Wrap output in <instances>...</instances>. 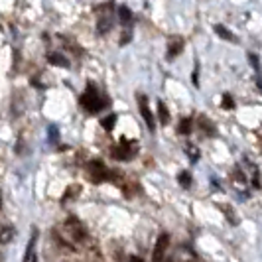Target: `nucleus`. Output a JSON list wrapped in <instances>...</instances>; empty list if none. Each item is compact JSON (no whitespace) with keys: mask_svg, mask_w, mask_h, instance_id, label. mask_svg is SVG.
Wrapping results in <instances>:
<instances>
[{"mask_svg":"<svg viewBox=\"0 0 262 262\" xmlns=\"http://www.w3.org/2000/svg\"><path fill=\"white\" fill-rule=\"evenodd\" d=\"M105 99L101 97V93L97 91V87L95 85H89L85 93H83V97H81V106L87 111V113H91V115H97L99 111H103L105 108Z\"/></svg>","mask_w":262,"mask_h":262,"instance_id":"obj_1","label":"nucleus"},{"mask_svg":"<svg viewBox=\"0 0 262 262\" xmlns=\"http://www.w3.org/2000/svg\"><path fill=\"white\" fill-rule=\"evenodd\" d=\"M136 152H138L136 140H124V138H120V142L111 150V154H113L115 160H132V156Z\"/></svg>","mask_w":262,"mask_h":262,"instance_id":"obj_2","label":"nucleus"},{"mask_svg":"<svg viewBox=\"0 0 262 262\" xmlns=\"http://www.w3.org/2000/svg\"><path fill=\"white\" fill-rule=\"evenodd\" d=\"M108 178L111 176H108V170L105 168V164L101 160H93L91 164H89V180L95 182V184H101V182H105Z\"/></svg>","mask_w":262,"mask_h":262,"instance_id":"obj_3","label":"nucleus"},{"mask_svg":"<svg viewBox=\"0 0 262 262\" xmlns=\"http://www.w3.org/2000/svg\"><path fill=\"white\" fill-rule=\"evenodd\" d=\"M66 231L69 233V236L75 241V243H81V241H85V236H87V231H85V227L79 223V219L75 217H69L66 221Z\"/></svg>","mask_w":262,"mask_h":262,"instance_id":"obj_4","label":"nucleus"},{"mask_svg":"<svg viewBox=\"0 0 262 262\" xmlns=\"http://www.w3.org/2000/svg\"><path fill=\"white\" fill-rule=\"evenodd\" d=\"M168 247H170V235H168V233H162V235L158 236L156 245H154V252H152V262H164Z\"/></svg>","mask_w":262,"mask_h":262,"instance_id":"obj_5","label":"nucleus"},{"mask_svg":"<svg viewBox=\"0 0 262 262\" xmlns=\"http://www.w3.org/2000/svg\"><path fill=\"white\" fill-rule=\"evenodd\" d=\"M138 105H140V113H142V117H144L148 128L154 130V115H152V111H150V106H148V97L142 95V93L138 95Z\"/></svg>","mask_w":262,"mask_h":262,"instance_id":"obj_6","label":"nucleus"},{"mask_svg":"<svg viewBox=\"0 0 262 262\" xmlns=\"http://www.w3.org/2000/svg\"><path fill=\"white\" fill-rule=\"evenodd\" d=\"M182 50H184V39H180V38L171 39L170 43H168V59L176 57V55H180Z\"/></svg>","mask_w":262,"mask_h":262,"instance_id":"obj_7","label":"nucleus"},{"mask_svg":"<svg viewBox=\"0 0 262 262\" xmlns=\"http://www.w3.org/2000/svg\"><path fill=\"white\" fill-rule=\"evenodd\" d=\"M48 59H50V63H53V66L69 67V63H67V59L63 57V55H59V53H50V55H48Z\"/></svg>","mask_w":262,"mask_h":262,"instance_id":"obj_8","label":"nucleus"},{"mask_svg":"<svg viewBox=\"0 0 262 262\" xmlns=\"http://www.w3.org/2000/svg\"><path fill=\"white\" fill-rule=\"evenodd\" d=\"M158 117H160V122L162 124H168L170 122V115H168V108H166V105L160 101L158 103Z\"/></svg>","mask_w":262,"mask_h":262,"instance_id":"obj_9","label":"nucleus"},{"mask_svg":"<svg viewBox=\"0 0 262 262\" xmlns=\"http://www.w3.org/2000/svg\"><path fill=\"white\" fill-rule=\"evenodd\" d=\"M118 18H120V22H122V24H130L132 12L126 8V6H120V8H118Z\"/></svg>","mask_w":262,"mask_h":262,"instance_id":"obj_10","label":"nucleus"},{"mask_svg":"<svg viewBox=\"0 0 262 262\" xmlns=\"http://www.w3.org/2000/svg\"><path fill=\"white\" fill-rule=\"evenodd\" d=\"M12 238H14V231L10 229V227H4V229L0 231V243L6 245V243H10Z\"/></svg>","mask_w":262,"mask_h":262,"instance_id":"obj_11","label":"nucleus"},{"mask_svg":"<svg viewBox=\"0 0 262 262\" xmlns=\"http://www.w3.org/2000/svg\"><path fill=\"white\" fill-rule=\"evenodd\" d=\"M117 124V115H108V117L103 118V128L105 130H113Z\"/></svg>","mask_w":262,"mask_h":262,"instance_id":"obj_12","label":"nucleus"},{"mask_svg":"<svg viewBox=\"0 0 262 262\" xmlns=\"http://www.w3.org/2000/svg\"><path fill=\"white\" fill-rule=\"evenodd\" d=\"M178 132L180 134H189L191 132V118H184L180 122V126H178Z\"/></svg>","mask_w":262,"mask_h":262,"instance_id":"obj_13","label":"nucleus"},{"mask_svg":"<svg viewBox=\"0 0 262 262\" xmlns=\"http://www.w3.org/2000/svg\"><path fill=\"white\" fill-rule=\"evenodd\" d=\"M111 26H113V22H111L108 16H103V18L99 20V32H101V34H105L106 30H111Z\"/></svg>","mask_w":262,"mask_h":262,"instance_id":"obj_14","label":"nucleus"},{"mask_svg":"<svg viewBox=\"0 0 262 262\" xmlns=\"http://www.w3.org/2000/svg\"><path fill=\"white\" fill-rule=\"evenodd\" d=\"M221 105H223L225 111H233V108H235V101H233V97H231L229 93L223 95V103H221Z\"/></svg>","mask_w":262,"mask_h":262,"instance_id":"obj_15","label":"nucleus"},{"mask_svg":"<svg viewBox=\"0 0 262 262\" xmlns=\"http://www.w3.org/2000/svg\"><path fill=\"white\" fill-rule=\"evenodd\" d=\"M215 32H217V36H221L223 39H235L233 38V34H229V30H227L225 26H221V24L215 26Z\"/></svg>","mask_w":262,"mask_h":262,"instance_id":"obj_16","label":"nucleus"},{"mask_svg":"<svg viewBox=\"0 0 262 262\" xmlns=\"http://www.w3.org/2000/svg\"><path fill=\"white\" fill-rule=\"evenodd\" d=\"M34 245H36V233H34L32 241H30V247L26 249V256H24V262H30V260H32V256H34Z\"/></svg>","mask_w":262,"mask_h":262,"instance_id":"obj_17","label":"nucleus"},{"mask_svg":"<svg viewBox=\"0 0 262 262\" xmlns=\"http://www.w3.org/2000/svg\"><path fill=\"white\" fill-rule=\"evenodd\" d=\"M178 182H180L182 185H185V187L191 185V176H189V171H182L180 178H178Z\"/></svg>","mask_w":262,"mask_h":262,"instance_id":"obj_18","label":"nucleus"},{"mask_svg":"<svg viewBox=\"0 0 262 262\" xmlns=\"http://www.w3.org/2000/svg\"><path fill=\"white\" fill-rule=\"evenodd\" d=\"M250 61H252V67H254V69H258V57H256V55H250Z\"/></svg>","mask_w":262,"mask_h":262,"instance_id":"obj_19","label":"nucleus"},{"mask_svg":"<svg viewBox=\"0 0 262 262\" xmlns=\"http://www.w3.org/2000/svg\"><path fill=\"white\" fill-rule=\"evenodd\" d=\"M130 262H144L142 258H138V256H130Z\"/></svg>","mask_w":262,"mask_h":262,"instance_id":"obj_20","label":"nucleus"},{"mask_svg":"<svg viewBox=\"0 0 262 262\" xmlns=\"http://www.w3.org/2000/svg\"><path fill=\"white\" fill-rule=\"evenodd\" d=\"M0 203H2V197H0Z\"/></svg>","mask_w":262,"mask_h":262,"instance_id":"obj_21","label":"nucleus"}]
</instances>
